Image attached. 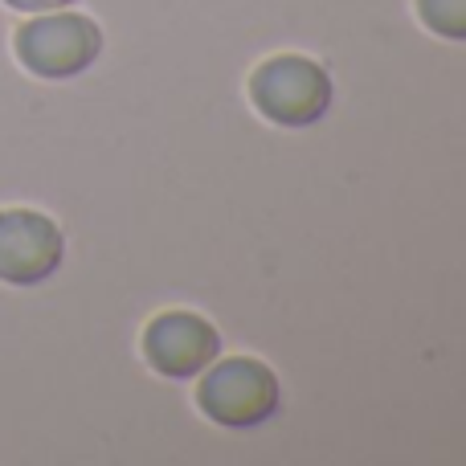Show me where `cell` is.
I'll list each match as a JSON object with an SVG mask.
<instances>
[{"label": "cell", "mask_w": 466, "mask_h": 466, "mask_svg": "<svg viewBox=\"0 0 466 466\" xmlns=\"http://www.w3.org/2000/svg\"><path fill=\"white\" fill-rule=\"evenodd\" d=\"M16 13H54V8H66L70 0H5Z\"/></svg>", "instance_id": "7"}, {"label": "cell", "mask_w": 466, "mask_h": 466, "mask_svg": "<svg viewBox=\"0 0 466 466\" xmlns=\"http://www.w3.org/2000/svg\"><path fill=\"white\" fill-rule=\"evenodd\" d=\"M221 352V336L197 311H164L144 328V360L160 377L188 380L205 372Z\"/></svg>", "instance_id": "5"}, {"label": "cell", "mask_w": 466, "mask_h": 466, "mask_svg": "<svg viewBox=\"0 0 466 466\" xmlns=\"http://www.w3.org/2000/svg\"><path fill=\"white\" fill-rule=\"evenodd\" d=\"M418 16L438 37L466 41V0H418Z\"/></svg>", "instance_id": "6"}, {"label": "cell", "mask_w": 466, "mask_h": 466, "mask_svg": "<svg viewBox=\"0 0 466 466\" xmlns=\"http://www.w3.org/2000/svg\"><path fill=\"white\" fill-rule=\"evenodd\" d=\"M279 377L270 364L254 360V356H229V360L209 364L205 380L197 385V405L205 418L229 430L262 426L279 413Z\"/></svg>", "instance_id": "2"}, {"label": "cell", "mask_w": 466, "mask_h": 466, "mask_svg": "<svg viewBox=\"0 0 466 466\" xmlns=\"http://www.w3.org/2000/svg\"><path fill=\"white\" fill-rule=\"evenodd\" d=\"M16 57L37 78H74L103 54V29L82 13H37L16 29Z\"/></svg>", "instance_id": "3"}, {"label": "cell", "mask_w": 466, "mask_h": 466, "mask_svg": "<svg viewBox=\"0 0 466 466\" xmlns=\"http://www.w3.org/2000/svg\"><path fill=\"white\" fill-rule=\"evenodd\" d=\"M66 238L37 209H0V282L37 287L62 266Z\"/></svg>", "instance_id": "4"}, {"label": "cell", "mask_w": 466, "mask_h": 466, "mask_svg": "<svg viewBox=\"0 0 466 466\" xmlns=\"http://www.w3.org/2000/svg\"><path fill=\"white\" fill-rule=\"evenodd\" d=\"M331 74L303 54L266 57L249 74V98L262 111V119L279 127H311L331 106Z\"/></svg>", "instance_id": "1"}]
</instances>
